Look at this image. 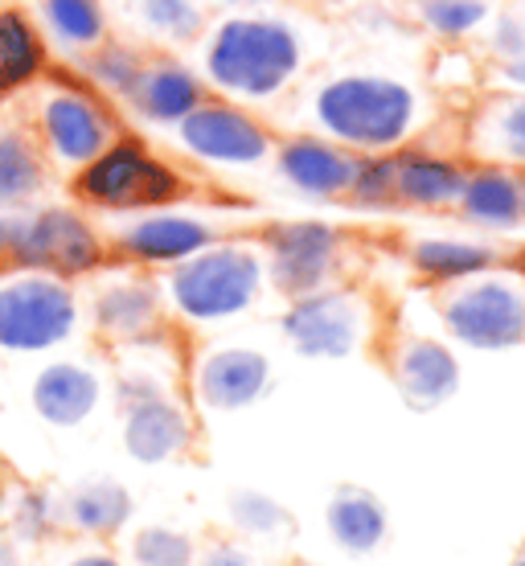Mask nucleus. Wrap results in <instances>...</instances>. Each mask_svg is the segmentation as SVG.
<instances>
[{
  "label": "nucleus",
  "instance_id": "24",
  "mask_svg": "<svg viewBox=\"0 0 525 566\" xmlns=\"http://www.w3.org/2000/svg\"><path fill=\"white\" fill-rule=\"evenodd\" d=\"M50 185V160L29 128L0 132V210H25Z\"/></svg>",
  "mask_w": 525,
  "mask_h": 566
},
{
  "label": "nucleus",
  "instance_id": "23",
  "mask_svg": "<svg viewBox=\"0 0 525 566\" xmlns=\"http://www.w3.org/2000/svg\"><path fill=\"white\" fill-rule=\"evenodd\" d=\"M50 74V42L21 4H0V95H21Z\"/></svg>",
  "mask_w": 525,
  "mask_h": 566
},
{
  "label": "nucleus",
  "instance_id": "8",
  "mask_svg": "<svg viewBox=\"0 0 525 566\" xmlns=\"http://www.w3.org/2000/svg\"><path fill=\"white\" fill-rule=\"evenodd\" d=\"M112 259V247L103 242L95 222L71 206H25L17 210L13 242L0 268H33L50 275H91Z\"/></svg>",
  "mask_w": 525,
  "mask_h": 566
},
{
  "label": "nucleus",
  "instance_id": "17",
  "mask_svg": "<svg viewBox=\"0 0 525 566\" xmlns=\"http://www.w3.org/2000/svg\"><path fill=\"white\" fill-rule=\"evenodd\" d=\"M160 321H165V292L157 280L136 271L103 280L91 296V325L115 345H144L148 337H157Z\"/></svg>",
  "mask_w": 525,
  "mask_h": 566
},
{
  "label": "nucleus",
  "instance_id": "19",
  "mask_svg": "<svg viewBox=\"0 0 525 566\" xmlns=\"http://www.w3.org/2000/svg\"><path fill=\"white\" fill-rule=\"evenodd\" d=\"M271 390V357L251 345L206 349L193 366V395L206 411H242Z\"/></svg>",
  "mask_w": 525,
  "mask_h": 566
},
{
  "label": "nucleus",
  "instance_id": "41",
  "mask_svg": "<svg viewBox=\"0 0 525 566\" xmlns=\"http://www.w3.org/2000/svg\"><path fill=\"white\" fill-rule=\"evenodd\" d=\"M510 566H525V546H522V551H517V558H513Z\"/></svg>",
  "mask_w": 525,
  "mask_h": 566
},
{
  "label": "nucleus",
  "instance_id": "5",
  "mask_svg": "<svg viewBox=\"0 0 525 566\" xmlns=\"http://www.w3.org/2000/svg\"><path fill=\"white\" fill-rule=\"evenodd\" d=\"M435 312L448 337L469 349H513L525 340V271L493 263L464 280L435 283Z\"/></svg>",
  "mask_w": 525,
  "mask_h": 566
},
{
  "label": "nucleus",
  "instance_id": "29",
  "mask_svg": "<svg viewBox=\"0 0 525 566\" xmlns=\"http://www.w3.org/2000/svg\"><path fill=\"white\" fill-rule=\"evenodd\" d=\"M144 57H148V50H140V45L107 38V42H99L95 50H86V54L74 57V66H78L74 74H78L91 91H99L103 99L124 103L132 83H136V74H140Z\"/></svg>",
  "mask_w": 525,
  "mask_h": 566
},
{
  "label": "nucleus",
  "instance_id": "18",
  "mask_svg": "<svg viewBox=\"0 0 525 566\" xmlns=\"http://www.w3.org/2000/svg\"><path fill=\"white\" fill-rule=\"evenodd\" d=\"M464 160L525 172V91H489L460 124Z\"/></svg>",
  "mask_w": 525,
  "mask_h": 566
},
{
  "label": "nucleus",
  "instance_id": "6",
  "mask_svg": "<svg viewBox=\"0 0 525 566\" xmlns=\"http://www.w3.org/2000/svg\"><path fill=\"white\" fill-rule=\"evenodd\" d=\"M33 103V140L42 144L45 160L62 172L83 169L86 160L124 136L112 99L78 78V74H45Z\"/></svg>",
  "mask_w": 525,
  "mask_h": 566
},
{
  "label": "nucleus",
  "instance_id": "21",
  "mask_svg": "<svg viewBox=\"0 0 525 566\" xmlns=\"http://www.w3.org/2000/svg\"><path fill=\"white\" fill-rule=\"evenodd\" d=\"M103 402V378L86 361H50L33 374L29 382V407L38 411V419L57 431L83 427L91 415L99 411Z\"/></svg>",
  "mask_w": 525,
  "mask_h": 566
},
{
  "label": "nucleus",
  "instance_id": "1",
  "mask_svg": "<svg viewBox=\"0 0 525 566\" xmlns=\"http://www.w3.org/2000/svg\"><path fill=\"white\" fill-rule=\"evenodd\" d=\"M198 74L210 95L242 107H275L296 91L316 57L313 25L296 13L234 9L201 33Z\"/></svg>",
  "mask_w": 525,
  "mask_h": 566
},
{
  "label": "nucleus",
  "instance_id": "32",
  "mask_svg": "<svg viewBox=\"0 0 525 566\" xmlns=\"http://www.w3.org/2000/svg\"><path fill=\"white\" fill-rule=\"evenodd\" d=\"M132 563L136 566H193V542L169 530V525H148L132 542Z\"/></svg>",
  "mask_w": 525,
  "mask_h": 566
},
{
  "label": "nucleus",
  "instance_id": "26",
  "mask_svg": "<svg viewBox=\"0 0 525 566\" xmlns=\"http://www.w3.org/2000/svg\"><path fill=\"white\" fill-rule=\"evenodd\" d=\"M38 25H42L45 42L71 57L86 54L112 38V21H107L103 0H38Z\"/></svg>",
  "mask_w": 525,
  "mask_h": 566
},
{
  "label": "nucleus",
  "instance_id": "15",
  "mask_svg": "<svg viewBox=\"0 0 525 566\" xmlns=\"http://www.w3.org/2000/svg\"><path fill=\"white\" fill-rule=\"evenodd\" d=\"M201 99H210V86L198 66L181 62L169 50H148L124 107L148 128H177Z\"/></svg>",
  "mask_w": 525,
  "mask_h": 566
},
{
  "label": "nucleus",
  "instance_id": "16",
  "mask_svg": "<svg viewBox=\"0 0 525 566\" xmlns=\"http://www.w3.org/2000/svg\"><path fill=\"white\" fill-rule=\"evenodd\" d=\"M386 369L411 411H435L460 390V361L427 333H398L386 349Z\"/></svg>",
  "mask_w": 525,
  "mask_h": 566
},
{
  "label": "nucleus",
  "instance_id": "34",
  "mask_svg": "<svg viewBox=\"0 0 525 566\" xmlns=\"http://www.w3.org/2000/svg\"><path fill=\"white\" fill-rule=\"evenodd\" d=\"M230 517H234V525H239L242 534H263L267 538L275 530H287V510H280V501L251 493V489L230 496Z\"/></svg>",
  "mask_w": 525,
  "mask_h": 566
},
{
  "label": "nucleus",
  "instance_id": "9",
  "mask_svg": "<svg viewBox=\"0 0 525 566\" xmlns=\"http://www.w3.org/2000/svg\"><path fill=\"white\" fill-rule=\"evenodd\" d=\"M172 140L189 160L210 169H259L275 156L280 136L255 107L210 95L172 128Z\"/></svg>",
  "mask_w": 525,
  "mask_h": 566
},
{
  "label": "nucleus",
  "instance_id": "42",
  "mask_svg": "<svg viewBox=\"0 0 525 566\" xmlns=\"http://www.w3.org/2000/svg\"><path fill=\"white\" fill-rule=\"evenodd\" d=\"M513 9H517V13L525 17V0H513Z\"/></svg>",
  "mask_w": 525,
  "mask_h": 566
},
{
  "label": "nucleus",
  "instance_id": "37",
  "mask_svg": "<svg viewBox=\"0 0 525 566\" xmlns=\"http://www.w3.org/2000/svg\"><path fill=\"white\" fill-rule=\"evenodd\" d=\"M201 566H255V563H251V554L242 551V546H230V542H218V546H210V551H206V558H201Z\"/></svg>",
  "mask_w": 525,
  "mask_h": 566
},
{
  "label": "nucleus",
  "instance_id": "2",
  "mask_svg": "<svg viewBox=\"0 0 525 566\" xmlns=\"http://www.w3.org/2000/svg\"><path fill=\"white\" fill-rule=\"evenodd\" d=\"M304 128L361 156L395 153L431 128L435 107L419 83L382 66H337L300 83Z\"/></svg>",
  "mask_w": 525,
  "mask_h": 566
},
{
  "label": "nucleus",
  "instance_id": "40",
  "mask_svg": "<svg viewBox=\"0 0 525 566\" xmlns=\"http://www.w3.org/2000/svg\"><path fill=\"white\" fill-rule=\"evenodd\" d=\"M0 566H21V558H17V551L9 542H0Z\"/></svg>",
  "mask_w": 525,
  "mask_h": 566
},
{
  "label": "nucleus",
  "instance_id": "38",
  "mask_svg": "<svg viewBox=\"0 0 525 566\" xmlns=\"http://www.w3.org/2000/svg\"><path fill=\"white\" fill-rule=\"evenodd\" d=\"M218 4H230V9H275V4H287V0H218Z\"/></svg>",
  "mask_w": 525,
  "mask_h": 566
},
{
  "label": "nucleus",
  "instance_id": "28",
  "mask_svg": "<svg viewBox=\"0 0 525 566\" xmlns=\"http://www.w3.org/2000/svg\"><path fill=\"white\" fill-rule=\"evenodd\" d=\"M501 263L497 247L476 239H419L411 242V268L419 275H427L431 283H452L464 280V275H476V271Z\"/></svg>",
  "mask_w": 525,
  "mask_h": 566
},
{
  "label": "nucleus",
  "instance_id": "35",
  "mask_svg": "<svg viewBox=\"0 0 525 566\" xmlns=\"http://www.w3.org/2000/svg\"><path fill=\"white\" fill-rule=\"evenodd\" d=\"M9 517H13L17 538H42L45 530L54 525V505H50V496L38 493V489H21Z\"/></svg>",
  "mask_w": 525,
  "mask_h": 566
},
{
  "label": "nucleus",
  "instance_id": "33",
  "mask_svg": "<svg viewBox=\"0 0 525 566\" xmlns=\"http://www.w3.org/2000/svg\"><path fill=\"white\" fill-rule=\"evenodd\" d=\"M476 38H481V50L493 62H510V57L525 54V17L513 4L493 9V17L484 21V29Z\"/></svg>",
  "mask_w": 525,
  "mask_h": 566
},
{
  "label": "nucleus",
  "instance_id": "22",
  "mask_svg": "<svg viewBox=\"0 0 525 566\" xmlns=\"http://www.w3.org/2000/svg\"><path fill=\"white\" fill-rule=\"evenodd\" d=\"M452 210L469 227L517 230L525 222V172L469 160V172H464V185H460V198Z\"/></svg>",
  "mask_w": 525,
  "mask_h": 566
},
{
  "label": "nucleus",
  "instance_id": "10",
  "mask_svg": "<svg viewBox=\"0 0 525 566\" xmlns=\"http://www.w3.org/2000/svg\"><path fill=\"white\" fill-rule=\"evenodd\" d=\"M119 423H124V448L140 464H169L189 452L193 443V419L172 398L160 374L153 369H124L119 386Z\"/></svg>",
  "mask_w": 525,
  "mask_h": 566
},
{
  "label": "nucleus",
  "instance_id": "7",
  "mask_svg": "<svg viewBox=\"0 0 525 566\" xmlns=\"http://www.w3.org/2000/svg\"><path fill=\"white\" fill-rule=\"evenodd\" d=\"M74 280L33 268H0V354L33 357L66 345L78 328Z\"/></svg>",
  "mask_w": 525,
  "mask_h": 566
},
{
  "label": "nucleus",
  "instance_id": "25",
  "mask_svg": "<svg viewBox=\"0 0 525 566\" xmlns=\"http://www.w3.org/2000/svg\"><path fill=\"white\" fill-rule=\"evenodd\" d=\"M325 522L328 534L342 542L349 554H374L386 542V530H390L386 505L361 484H342L337 493L328 496Z\"/></svg>",
  "mask_w": 525,
  "mask_h": 566
},
{
  "label": "nucleus",
  "instance_id": "27",
  "mask_svg": "<svg viewBox=\"0 0 525 566\" xmlns=\"http://www.w3.org/2000/svg\"><path fill=\"white\" fill-rule=\"evenodd\" d=\"M57 513L78 534L112 538L115 530H124V522L132 517V493L119 481H86L66 493Z\"/></svg>",
  "mask_w": 525,
  "mask_h": 566
},
{
  "label": "nucleus",
  "instance_id": "20",
  "mask_svg": "<svg viewBox=\"0 0 525 566\" xmlns=\"http://www.w3.org/2000/svg\"><path fill=\"white\" fill-rule=\"evenodd\" d=\"M390 156V201L407 210H452L469 172L464 156H448L427 144H402Z\"/></svg>",
  "mask_w": 525,
  "mask_h": 566
},
{
  "label": "nucleus",
  "instance_id": "11",
  "mask_svg": "<svg viewBox=\"0 0 525 566\" xmlns=\"http://www.w3.org/2000/svg\"><path fill=\"white\" fill-rule=\"evenodd\" d=\"M263 268L287 300L342 283L345 234L328 222H280L263 234Z\"/></svg>",
  "mask_w": 525,
  "mask_h": 566
},
{
  "label": "nucleus",
  "instance_id": "31",
  "mask_svg": "<svg viewBox=\"0 0 525 566\" xmlns=\"http://www.w3.org/2000/svg\"><path fill=\"white\" fill-rule=\"evenodd\" d=\"M136 21L165 45H198L210 13L206 0H136Z\"/></svg>",
  "mask_w": 525,
  "mask_h": 566
},
{
  "label": "nucleus",
  "instance_id": "30",
  "mask_svg": "<svg viewBox=\"0 0 525 566\" xmlns=\"http://www.w3.org/2000/svg\"><path fill=\"white\" fill-rule=\"evenodd\" d=\"M493 0H411V21L448 45L472 42L493 17Z\"/></svg>",
  "mask_w": 525,
  "mask_h": 566
},
{
  "label": "nucleus",
  "instance_id": "13",
  "mask_svg": "<svg viewBox=\"0 0 525 566\" xmlns=\"http://www.w3.org/2000/svg\"><path fill=\"white\" fill-rule=\"evenodd\" d=\"M275 172L280 181L313 201H349V189L361 169V153L337 140H325L316 132H292L275 144Z\"/></svg>",
  "mask_w": 525,
  "mask_h": 566
},
{
  "label": "nucleus",
  "instance_id": "14",
  "mask_svg": "<svg viewBox=\"0 0 525 566\" xmlns=\"http://www.w3.org/2000/svg\"><path fill=\"white\" fill-rule=\"evenodd\" d=\"M213 239H218V230L206 218L165 206V210L136 213L132 222L115 230L107 247H112V259H124L132 268H172L181 259L198 255Z\"/></svg>",
  "mask_w": 525,
  "mask_h": 566
},
{
  "label": "nucleus",
  "instance_id": "3",
  "mask_svg": "<svg viewBox=\"0 0 525 566\" xmlns=\"http://www.w3.org/2000/svg\"><path fill=\"white\" fill-rule=\"evenodd\" d=\"M263 283V247L246 239H213L198 255L172 263L160 292L189 325H218L255 308Z\"/></svg>",
  "mask_w": 525,
  "mask_h": 566
},
{
  "label": "nucleus",
  "instance_id": "4",
  "mask_svg": "<svg viewBox=\"0 0 525 566\" xmlns=\"http://www.w3.org/2000/svg\"><path fill=\"white\" fill-rule=\"evenodd\" d=\"M74 201L103 213L165 210L189 193V177L136 136H119L71 177Z\"/></svg>",
  "mask_w": 525,
  "mask_h": 566
},
{
  "label": "nucleus",
  "instance_id": "36",
  "mask_svg": "<svg viewBox=\"0 0 525 566\" xmlns=\"http://www.w3.org/2000/svg\"><path fill=\"white\" fill-rule=\"evenodd\" d=\"M489 91H525V54L489 66Z\"/></svg>",
  "mask_w": 525,
  "mask_h": 566
},
{
  "label": "nucleus",
  "instance_id": "39",
  "mask_svg": "<svg viewBox=\"0 0 525 566\" xmlns=\"http://www.w3.org/2000/svg\"><path fill=\"white\" fill-rule=\"evenodd\" d=\"M66 566H124V563H115L112 554H83V558H74Z\"/></svg>",
  "mask_w": 525,
  "mask_h": 566
},
{
  "label": "nucleus",
  "instance_id": "12",
  "mask_svg": "<svg viewBox=\"0 0 525 566\" xmlns=\"http://www.w3.org/2000/svg\"><path fill=\"white\" fill-rule=\"evenodd\" d=\"M280 328L300 357H349L369 337V304L354 287L333 283L292 300Z\"/></svg>",
  "mask_w": 525,
  "mask_h": 566
}]
</instances>
